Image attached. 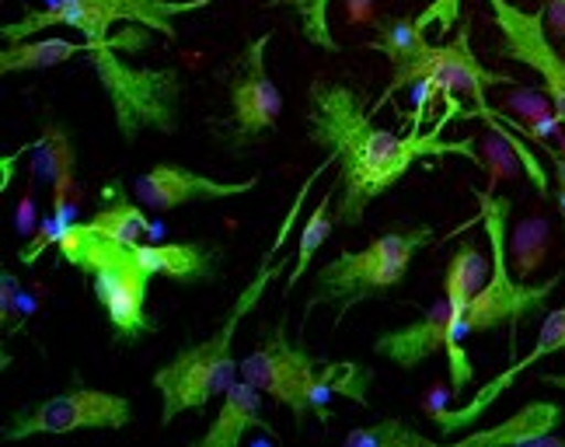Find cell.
Wrapping results in <instances>:
<instances>
[{
  "instance_id": "cell-19",
  "label": "cell",
  "mask_w": 565,
  "mask_h": 447,
  "mask_svg": "<svg viewBox=\"0 0 565 447\" xmlns=\"http://www.w3.org/2000/svg\"><path fill=\"white\" fill-rule=\"evenodd\" d=\"M562 427V406L558 402H527L524 409L513 413L510 419H499L495 427L486 430H471L458 440V447H482V444H565L555 437V430Z\"/></svg>"
},
{
  "instance_id": "cell-28",
  "label": "cell",
  "mask_w": 565,
  "mask_h": 447,
  "mask_svg": "<svg viewBox=\"0 0 565 447\" xmlns=\"http://www.w3.org/2000/svg\"><path fill=\"white\" fill-rule=\"evenodd\" d=\"M548 14H552V21H555L558 35H565V0H552V4H548Z\"/></svg>"
},
{
  "instance_id": "cell-15",
  "label": "cell",
  "mask_w": 565,
  "mask_h": 447,
  "mask_svg": "<svg viewBox=\"0 0 565 447\" xmlns=\"http://www.w3.org/2000/svg\"><path fill=\"white\" fill-rule=\"evenodd\" d=\"M255 185H258V175H248L242 182H221V179L192 172L185 164L161 161L154 168H147V172L134 182V193L147 210L168 214V210H179L189 203H221V200L245 196Z\"/></svg>"
},
{
  "instance_id": "cell-1",
  "label": "cell",
  "mask_w": 565,
  "mask_h": 447,
  "mask_svg": "<svg viewBox=\"0 0 565 447\" xmlns=\"http://www.w3.org/2000/svg\"><path fill=\"white\" fill-rule=\"evenodd\" d=\"M447 119L450 116L429 126L426 134L419 126H412L408 134H391L374 126V113L366 109L360 88L342 81H315L308 92L303 126H308L311 143L332 155L339 164L335 224L360 227L371 203L381 200L402 175H408L416 161L461 155L482 164L475 140H444Z\"/></svg>"
},
{
  "instance_id": "cell-10",
  "label": "cell",
  "mask_w": 565,
  "mask_h": 447,
  "mask_svg": "<svg viewBox=\"0 0 565 447\" xmlns=\"http://www.w3.org/2000/svg\"><path fill=\"white\" fill-rule=\"evenodd\" d=\"M129 423H134V402L126 395L92 389L81 377H74V385L63 389L60 395H50L39 406L14 413L4 423L0 437L14 444L29 437H63L77 430H122Z\"/></svg>"
},
{
  "instance_id": "cell-11",
  "label": "cell",
  "mask_w": 565,
  "mask_h": 447,
  "mask_svg": "<svg viewBox=\"0 0 565 447\" xmlns=\"http://www.w3.org/2000/svg\"><path fill=\"white\" fill-rule=\"evenodd\" d=\"M492 21L499 29V46L495 53L503 60L524 63L541 77V88L552 98L558 123H565V56H558V50L548 39V8L537 11H524L516 8L513 0H486Z\"/></svg>"
},
{
  "instance_id": "cell-27",
  "label": "cell",
  "mask_w": 565,
  "mask_h": 447,
  "mask_svg": "<svg viewBox=\"0 0 565 447\" xmlns=\"http://www.w3.org/2000/svg\"><path fill=\"white\" fill-rule=\"evenodd\" d=\"M548 252V221L531 217L524 221L510 238V255H513V276L516 280H527V276L541 266Z\"/></svg>"
},
{
  "instance_id": "cell-17",
  "label": "cell",
  "mask_w": 565,
  "mask_h": 447,
  "mask_svg": "<svg viewBox=\"0 0 565 447\" xmlns=\"http://www.w3.org/2000/svg\"><path fill=\"white\" fill-rule=\"evenodd\" d=\"M35 151L42 158L50 193H53V217L60 224H74L71 193L77 182V140L60 119H42V134L35 140Z\"/></svg>"
},
{
  "instance_id": "cell-9",
  "label": "cell",
  "mask_w": 565,
  "mask_h": 447,
  "mask_svg": "<svg viewBox=\"0 0 565 447\" xmlns=\"http://www.w3.org/2000/svg\"><path fill=\"white\" fill-rule=\"evenodd\" d=\"M416 84H429L433 95L444 92L447 98L450 95H471L478 109H489L486 92L499 88V84H516V77L482 67V60L471 53V29L461 25L458 35H454V42H447V46L423 42V46L408 60L395 63V67H391L387 92L374 102L371 113H381V105L391 102V95H398L405 88H416Z\"/></svg>"
},
{
  "instance_id": "cell-5",
  "label": "cell",
  "mask_w": 565,
  "mask_h": 447,
  "mask_svg": "<svg viewBox=\"0 0 565 447\" xmlns=\"http://www.w3.org/2000/svg\"><path fill=\"white\" fill-rule=\"evenodd\" d=\"M210 4L213 0H53L50 8H29L18 21H8L0 39L21 42L42 29L71 25L95 46L116 42L129 53H140L150 46V32L175 39V21Z\"/></svg>"
},
{
  "instance_id": "cell-26",
  "label": "cell",
  "mask_w": 565,
  "mask_h": 447,
  "mask_svg": "<svg viewBox=\"0 0 565 447\" xmlns=\"http://www.w3.org/2000/svg\"><path fill=\"white\" fill-rule=\"evenodd\" d=\"M345 447H437V440L408 427L402 416H384L371 427H356L345 434Z\"/></svg>"
},
{
  "instance_id": "cell-29",
  "label": "cell",
  "mask_w": 565,
  "mask_h": 447,
  "mask_svg": "<svg viewBox=\"0 0 565 447\" xmlns=\"http://www.w3.org/2000/svg\"><path fill=\"white\" fill-rule=\"evenodd\" d=\"M541 385H548V389H558V392H565V374H541Z\"/></svg>"
},
{
  "instance_id": "cell-24",
  "label": "cell",
  "mask_w": 565,
  "mask_h": 447,
  "mask_svg": "<svg viewBox=\"0 0 565 447\" xmlns=\"http://www.w3.org/2000/svg\"><path fill=\"white\" fill-rule=\"evenodd\" d=\"M426 42V29L419 25V18H381L377 35L366 42L374 53L387 56L391 67L402 60H408Z\"/></svg>"
},
{
  "instance_id": "cell-8",
  "label": "cell",
  "mask_w": 565,
  "mask_h": 447,
  "mask_svg": "<svg viewBox=\"0 0 565 447\" xmlns=\"http://www.w3.org/2000/svg\"><path fill=\"white\" fill-rule=\"evenodd\" d=\"M478 196V214L465 224H482L486 238L492 248V273L486 287L475 294V301L468 308V336L475 332H489L499 326H510L516 332L520 322L534 318L541 308H548V297L562 287V276H552L545 284H527L516 280L510 269V214H513V200L510 196H495L492 189H475Z\"/></svg>"
},
{
  "instance_id": "cell-16",
  "label": "cell",
  "mask_w": 565,
  "mask_h": 447,
  "mask_svg": "<svg viewBox=\"0 0 565 447\" xmlns=\"http://www.w3.org/2000/svg\"><path fill=\"white\" fill-rule=\"evenodd\" d=\"M447 326H450V305H447V297H440V301H433L412 326L381 332L374 339V353L391 360L395 368L412 371L447 347Z\"/></svg>"
},
{
  "instance_id": "cell-13",
  "label": "cell",
  "mask_w": 565,
  "mask_h": 447,
  "mask_svg": "<svg viewBox=\"0 0 565 447\" xmlns=\"http://www.w3.org/2000/svg\"><path fill=\"white\" fill-rule=\"evenodd\" d=\"M269 42H273V32L255 35L234 63V74L227 84L234 140H255V137L276 130V123H279L282 95L266 71Z\"/></svg>"
},
{
  "instance_id": "cell-23",
  "label": "cell",
  "mask_w": 565,
  "mask_h": 447,
  "mask_svg": "<svg viewBox=\"0 0 565 447\" xmlns=\"http://www.w3.org/2000/svg\"><path fill=\"white\" fill-rule=\"evenodd\" d=\"M335 193L339 189H329L318 206L311 210V217L300 224V242H297V263L290 266V276H287V284H282V297H290L297 280H303V273H308L311 259L318 255V248L329 242V234L335 227V217H332V206H335Z\"/></svg>"
},
{
  "instance_id": "cell-18",
  "label": "cell",
  "mask_w": 565,
  "mask_h": 447,
  "mask_svg": "<svg viewBox=\"0 0 565 447\" xmlns=\"http://www.w3.org/2000/svg\"><path fill=\"white\" fill-rule=\"evenodd\" d=\"M263 392L252 381H234L224 392V406L216 413V419L206 427V434L195 440V447H237L252 430H269L273 423L263 416Z\"/></svg>"
},
{
  "instance_id": "cell-4",
  "label": "cell",
  "mask_w": 565,
  "mask_h": 447,
  "mask_svg": "<svg viewBox=\"0 0 565 447\" xmlns=\"http://www.w3.org/2000/svg\"><path fill=\"white\" fill-rule=\"evenodd\" d=\"M56 248L63 263H71L77 273L88 276L119 343L134 347L158 329V322L147 311L150 284L161 276L150 242H122L116 234L92 227L88 221H74L60 234Z\"/></svg>"
},
{
  "instance_id": "cell-2",
  "label": "cell",
  "mask_w": 565,
  "mask_h": 447,
  "mask_svg": "<svg viewBox=\"0 0 565 447\" xmlns=\"http://www.w3.org/2000/svg\"><path fill=\"white\" fill-rule=\"evenodd\" d=\"M332 164H335V158L324 155V161L308 179H303V185L297 189L294 203L287 206V214H282V221L273 234L269 248L263 252V259H258L252 280L242 287V294L234 297L224 326L216 329L210 339H203V343L182 347L175 356L168 360V364H161L154 374H150V385H154V392L161 395V427H171L175 416H182V413L206 409L216 395H224L237 381L242 364H237V356H234V339H237V332H242L245 318L258 308V301H263V294L279 280L282 273H287L290 252H282V248H287L290 234L300 221L303 200H308L315 182L324 175V168H332Z\"/></svg>"
},
{
  "instance_id": "cell-12",
  "label": "cell",
  "mask_w": 565,
  "mask_h": 447,
  "mask_svg": "<svg viewBox=\"0 0 565 447\" xmlns=\"http://www.w3.org/2000/svg\"><path fill=\"white\" fill-rule=\"evenodd\" d=\"M489 280V263L482 248L475 242H465L454 248L444 269V297L450 305V326H447V374H450V395H465V389L475 381L471 356L465 350L468 343V308L475 301V294L486 287Z\"/></svg>"
},
{
  "instance_id": "cell-14",
  "label": "cell",
  "mask_w": 565,
  "mask_h": 447,
  "mask_svg": "<svg viewBox=\"0 0 565 447\" xmlns=\"http://www.w3.org/2000/svg\"><path fill=\"white\" fill-rule=\"evenodd\" d=\"M555 353H565V305H558V308H552L548 311V318L541 322V332H537V343H534V350L527 353V356H520V360H513V364L507 368V371H499L492 381H486L482 389H478L465 406H458V409H429V419H433V427H437L444 437H458V434H465L471 423H478L482 419L499 398L507 395V389L513 385V381L524 374V371H531L537 360H545V356H555Z\"/></svg>"
},
{
  "instance_id": "cell-21",
  "label": "cell",
  "mask_w": 565,
  "mask_h": 447,
  "mask_svg": "<svg viewBox=\"0 0 565 447\" xmlns=\"http://www.w3.org/2000/svg\"><path fill=\"white\" fill-rule=\"evenodd\" d=\"M143 203L129 200L126 189L119 179H113L102 189V210L88 221L92 227L105 231V234H116L122 242H154L158 238V224L143 214Z\"/></svg>"
},
{
  "instance_id": "cell-20",
  "label": "cell",
  "mask_w": 565,
  "mask_h": 447,
  "mask_svg": "<svg viewBox=\"0 0 565 447\" xmlns=\"http://www.w3.org/2000/svg\"><path fill=\"white\" fill-rule=\"evenodd\" d=\"M158 273L175 284H206L221 269L224 252L210 242H150Z\"/></svg>"
},
{
  "instance_id": "cell-3",
  "label": "cell",
  "mask_w": 565,
  "mask_h": 447,
  "mask_svg": "<svg viewBox=\"0 0 565 447\" xmlns=\"http://www.w3.org/2000/svg\"><path fill=\"white\" fill-rule=\"evenodd\" d=\"M242 377L263 392L266 398L279 402L290 409L297 430L308 423V416H318L321 423L332 419L329 398L342 395L353 398L356 406H371V385L374 371L360 360H329L311 353L303 343H294L287 332V318L258 339V347L242 360Z\"/></svg>"
},
{
  "instance_id": "cell-25",
  "label": "cell",
  "mask_w": 565,
  "mask_h": 447,
  "mask_svg": "<svg viewBox=\"0 0 565 447\" xmlns=\"http://www.w3.org/2000/svg\"><path fill=\"white\" fill-rule=\"evenodd\" d=\"M269 8H290L300 25V35L308 39L315 50L342 53L339 39L332 35V21H329L332 0H269Z\"/></svg>"
},
{
  "instance_id": "cell-22",
  "label": "cell",
  "mask_w": 565,
  "mask_h": 447,
  "mask_svg": "<svg viewBox=\"0 0 565 447\" xmlns=\"http://www.w3.org/2000/svg\"><path fill=\"white\" fill-rule=\"evenodd\" d=\"M92 42H71V39H21V42H8L4 53H0V71L4 74H25V71H50L60 67V63L88 56Z\"/></svg>"
},
{
  "instance_id": "cell-7",
  "label": "cell",
  "mask_w": 565,
  "mask_h": 447,
  "mask_svg": "<svg viewBox=\"0 0 565 447\" xmlns=\"http://www.w3.org/2000/svg\"><path fill=\"white\" fill-rule=\"evenodd\" d=\"M119 53L122 46H116V42H105V46L92 42V53L84 60L92 63V71L108 98V109H113L122 143L134 147L143 130H158L171 137L182 119V95H185L182 71L137 67V63H126Z\"/></svg>"
},
{
  "instance_id": "cell-6",
  "label": "cell",
  "mask_w": 565,
  "mask_h": 447,
  "mask_svg": "<svg viewBox=\"0 0 565 447\" xmlns=\"http://www.w3.org/2000/svg\"><path fill=\"white\" fill-rule=\"evenodd\" d=\"M437 242V227L433 224H412L402 231H387L371 245L356 252H339L332 263H324L315 273V287L308 294V311L321 305H335V322H342L353 308L371 301L377 294H387L398 287L416 255Z\"/></svg>"
}]
</instances>
